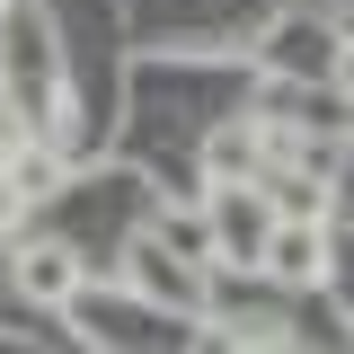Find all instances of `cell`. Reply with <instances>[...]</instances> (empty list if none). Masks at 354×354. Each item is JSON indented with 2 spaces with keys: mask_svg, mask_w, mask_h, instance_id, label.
<instances>
[{
  "mask_svg": "<svg viewBox=\"0 0 354 354\" xmlns=\"http://www.w3.org/2000/svg\"><path fill=\"white\" fill-rule=\"evenodd\" d=\"M0 88L18 124L53 133L62 124V71H53V27L36 0H0Z\"/></svg>",
  "mask_w": 354,
  "mask_h": 354,
  "instance_id": "cell-1",
  "label": "cell"
},
{
  "mask_svg": "<svg viewBox=\"0 0 354 354\" xmlns=\"http://www.w3.org/2000/svg\"><path fill=\"white\" fill-rule=\"evenodd\" d=\"M204 221H213V266H266V239H274L266 177H221L204 195Z\"/></svg>",
  "mask_w": 354,
  "mask_h": 354,
  "instance_id": "cell-2",
  "label": "cell"
},
{
  "mask_svg": "<svg viewBox=\"0 0 354 354\" xmlns=\"http://www.w3.org/2000/svg\"><path fill=\"white\" fill-rule=\"evenodd\" d=\"M80 283H88V266H80V248H62V239H27V248H9V292H18V301L71 310V301H80Z\"/></svg>",
  "mask_w": 354,
  "mask_h": 354,
  "instance_id": "cell-3",
  "label": "cell"
},
{
  "mask_svg": "<svg viewBox=\"0 0 354 354\" xmlns=\"http://www.w3.org/2000/svg\"><path fill=\"white\" fill-rule=\"evenodd\" d=\"M283 292H319L328 283V213H274V239H266V266Z\"/></svg>",
  "mask_w": 354,
  "mask_h": 354,
  "instance_id": "cell-4",
  "label": "cell"
},
{
  "mask_svg": "<svg viewBox=\"0 0 354 354\" xmlns=\"http://www.w3.org/2000/svg\"><path fill=\"white\" fill-rule=\"evenodd\" d=\"M124 274L151 292L160 310H204V283H195V257H169V239H133Z\"/></svg>",
  "mask_w": 354,
  "mask_h": 354,
  "instance_id": "cell-5",
  "label": "cell"
},
{
  "mask_svg": "<svg viewBox=\"0 0 354 354\" xmlns=\"http://www.w3.org/2000/svg\"><path fill=\"white\" fill-rule=\"evenodd\" d=\"M221 177H266V133L239 115L204 133V186H221Z\"/></svg>",
  "mask_w": 354,
  "mask_h": 354,
  "instance_id": "cell-6",
  "label": "cell"
},
{
  "mask_svg": "<svg viewBox=\"0 0 354 354\" xmlns=\"http://www.w3.org/2000/svg\"><path fill=\"white\" fill-rule=\"evenodd\" d=\"M337 44H346L337 27H310V18H292V27L274 36V53H266V62H274V71H292V80H328Z\"/></svg>",
  "mask_w": 354,
  "mask_h": 354,
  "instance_id": "cell-7",
  "label": "cell"
},
{
  "mask_svg": "<svg viewBox=\"0 0 354 354\" xmlns=\"http://www.w3.org/2000/svg\"><path fill=\"white\" fill-rule=\"evenodd\" d=\"M0 177H9L18 204H44V195H62V151H53V142H18Z\"/></svg>",
  "mask_w": 354,
  "mask_h": 354,
  "instance_id": "cell-8",
  "label": "cell"
},
{
  "mask_svg": "<svg viewBox=\"0 0 354 354\" xmlns=\"http://www.w3.org/2000/svg\"><path fill=\"white\" fill-rule=\"evenodd\" d=\"M328 80H337V97H346V106H354V36L337 44V62H328Z\"/></svg>",
  "mask_w": 354,
  "mask_h": 354,
  "instance_id": "cell-9",
  "label": "cell"
},
{
  "mask_svg": "<svg viewBox=\"0 0 354 354\" xmlns=\"http://www.w3.org/2000/svg\"><path fill=\"white\" fill-rule=\"evenodd\" d=\"M9 213H18V195H9V177H0V230H9Z\"/></svg>",
  "mask_w": 354,
  "mask_h": 354,
  "instance_id": "cell-10",
  "label": "cell"
},
{
  "mask_svg": "<svg viewBox=\"0 0 354 354\" xmlns=\"http://www.w3.org/2000/svg\"><path fill=\"white\" fill-rule=\"evenodd\" d=\"M9 151H18V142H9V124H0V169H9Z\"/></svg>",
  "mask_w": 354,
  "mask_h": 354,
  "instance_id": "cell-11",
  "label": "cell"
}]
</instances>
